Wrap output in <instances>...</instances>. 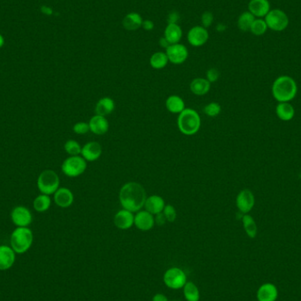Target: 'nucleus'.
<instances>
[{"instance_id": "obj_28", "label": "nucleus", "mask_w": 301, "mask_h": 301, "mask_svg": "<svg viewBox=\"0 0 301 301\" xmlns=\"http://www.w3.org/2000/svg\"><path fill=\"white\" fill-rule=\"evenodd\" d=\"M50 205H51V198L50 196L42 193L35 197L33 202V209L37 212H45L50 209Z\"/></svg>"}, {"instance_id": "obj_44", "label": "nucleus", "mask_w": 301, "mask_h": 301, "mask_svg": "<svg viewBox=\"0 0 301 301\" xmlns=\"http://www.w3.org/2000/svg\"><path fill=\"white\" fill-rule=\"evenodd\" d=\"M159 44H160V46L162 47V48H165V49H167V47L169 46V45H171L169 42H167V39L164 37V36L162 38H160V40H159Z\"/></svg>"}, {"instance_id": "obj_32", "label": "nucleus", "mask_w": 301, "mask_h": 301, "mask_svg": "<svg viewBox=\"0 0 301 301\" xmlns=\"http://www.w3.org/2000/svg\"><path fill=\"white\" fill-rule=\"evenodd\" d=\"M255 20V17L248 11L241 13L239 16L238 21H237L239 30H241L243 32L250 31L251 26Z\"/></svg>"}, {"instance_id": "obj_30", "label": "nucleus", "mask_w": 301, "mask_h": 301, "mask_svg": "<svg viewBox=\"0 0 301 301\" xmlns=\"http://www.w3.org/2000/svg\"><path fill=\"white\" fill-rule=\"evenodd\" d=\"M183 294L187 301H200L199 289L193 282H187L183 286Z\"/></svg>"}, {"instance_id": "obj_7", "label": "nucleus", "mask_w": 301, "mask_h": 301, "mask_svg": "<svg viewBox=\"0 0 301 301\" xmlns=\"http://www.w3.org/2000/svg\"><path fill=\"white\" fill-rule=\"evenodd\" d=\"M264 21L267 24L268 29L276 32L284 31L289 26L288 15L280 9L271 10L265 16Z\"/></svg>"}, {"instance_id": "obj_8", "label": "nucleus", "mask_w": 301, "mask_h": 301, "mask_svg": "<svg viewBox=\"0 0 301 301\" xmlns=\"http://www.w3.org/2000/svg\"><path fill=\"white\" fill-rule=\"evenodd\" d=\"M163 281L168 288L179 290L187 283V275L180 268L172 267L165 272Z\"/></svg>"}, {"instance_id": "obj_1", "label": "nucleus", "mask_w": 301, "mask_h": 301, "mask_svg": "<svg viewBox=\"0 0 301 301\" xmlns=\"http://www.w3.org/2000/svg\"><path fill=\"white\" fill-rule=\"evenodd\" d=\"M147 198V191L144 186L136 181L123 184L119 191V201L122 209L128 210L133 213L144 208Z\"/></svg>"}, {"instance_id": "obj_33", "label": "nucleus", "mask_w": 301, "mask_h": 301, "mask_svg": "<svg viewBox=\"0 0 301 301\" xmlns=\"http://www.w3.org/2000/svg\"><path fill=\"white\" fill-rule=\"evenodd\" d=\"M268 26L263 19H255L251 26L250 32L256 36L264 35L267 32Z\"/></svg>"}, {"instance_id": "obj_4", "label": "nucleus", "mask_w": 301, "mask_h": 301, "mask_svg": "<svg viewBox=\"0 0 301 301\" xmlns=\"http://www.w3.org/2000/svg\"><path fill=\"white\" fill-rule=\"evenodd\" d=\"M33 241V232L29 227H17L11 234V247L17 254H24Z\"/></svg>"}, {"instance_id": "obj_35", "label": "nucleus", "mask_w": 301, "mask_h": 301, "mask_svg": "<svg viewBox=\"0 0 301 301\" xmlns=\"http://www.w3.org/2000/svg\"><path fill=\"white\" fill-rule=\"evenodd\" d=\"M221 106L217 102H210L204 108V113L209 117H217L221 113Z\"/></svg>"}, {"instance_id": "obj_24", "label": "nucleus", "mask_w": 301, "mask_h": 301, "mask_svg": "<svg viewBox=\"0 0 301 301\" xmlns=\"http://www.w3.org/2000/svg\"><path fill=\"white\" fill-rule=\"evenodd\" d=\"M143 18L139 13H130L126 14L122 19L121 24L126 30L135 31L142 27Z\"/></svg>"}, {"instance_id": "obj_34", "label": "nucleus", "mask_w": 301, "mask_h": 301, "mask_svg": "<svg viewBox=\"0 0 301 301\" xmlns=\"http://www.w3.org/2000/svg\"><path fill=\"white\" fill-rule=\"evenodd\" d=\"M64 150L67 154L70 156H78L81 155V150H82V147L80 146V143L73 139L68 140L63 146Z\"/></svg>"}, {"instance_id": "obj_29", "label": "nucleus", "mask_w": 301, "mask_h": 301, "mask_svg": "<svg viewBox=\"0 0 301 301\" xmlns=\"http://www.w3.org/2000/svg\"><path fill=\"white\" fill-rule=\"evenodd\" d=\"M168 62L169 61H168V59H167L166 52L159 51V52H155V53L150 56V65L155 70H161V69H163V68L167 66Z\"/></svg>"}, {"instance_id": "obj_39", "label": "nucleus", "mask_w": 301, "mask_h": 301, "mask_svg": "<svg viewBox=\"0 0 301 301\" xmlns=\"http://www.w3.org/2000/svg\"><path fill=\"white\" fill-rule=\"evenodd\" d=\"M214 16L212 13L211 12H205V13L202 14L201 17V21H202V25L205 29H208L210 28L212 22H213Z\"/></svg>"}, {"instance_id": "obj_5", "label": "nucleus", "mask_w": 301, "mask_h": 301, "mask_svg": "<svg viewBox=\"0 0 301 301\" xmlns=\"http://www.w3.org/2000/svg\"><path fill=\"white\" fill-rule=\"evenodd\" d=\"M59 176L54 170L46 169L42 171L37 178L39 191L45 195H54L60 187Z\"/></svg>"}, {"instance_id": "obj_43", "label": "nucleus", "mask_w": 301, "mask_h": 301, "mask_svg": "<svg viewBox=\"0 0 301 301\" xmlns=\"http://www.w3.org/2000/svg\"><path fill=\"white\" fill-rule=\"evenodd\" d=\"M152 301H169L163 293H157L152 298Z\"/></svg>"}, {"instance_id": "obj_36", "label": "nucleus", "mask_w": 301, "mask_h": 301, "mask_svg": "<svg viewBox=\"0 0 301 301\" xmlns=\"http://www.w3.org/2000/svg\"><path fill=\"white\" fill-rule=\"evenodd\" d=\"M164 216L166 217L167 222L173 223L176 221V217H177V211L176 208L172 205H166L164 208L163 211Z\"/></svg>"}, {"instance_id": "obj_6", "label": "nucleus", "mask_w": 301, "mask_h": 301, "mask_svg": "<svg viewBox=\"0 0 301 301\" xmlns=\"http://www.w3.org/2000/svg\"><path fill=\"white\" fill-rule=\"evenodd\" d=\"M88 168V161L81 155L69 156L63 160L62 164V172L64 176L75 178L83 175Z\"/></svg>"}, {"instance_id": "obj_37", "label": "nucleus", "mask_w": 301, "mask_h": 301, "mask_svg": "<svg viewBox=\"0 0 301 301\" xmlns=\"http://www.w3.org/2000/svg\"><path fill=\"white\" fill-rule=\"evenodd\" d=\"M72 130L74 133L78 134V135H85L90 131V128H89L88 122L79 121L73 125Z\"/></svg>"}, {"instance_id": "obj_11", "label": "nucleus", "mask_w": 301, "mask_h": 301, "mask_svg": "<svg viewBox=\"0 0 301 301\" xmlns=\"http://www.w3.org/2000/svg\"><path fill=\"white\" fill-rule=\"evenodd\" d=\"M255 196L250 189H242L236 197V206L240 212L247 214L250 212L255 206Z\"/></svg>"}, {"instance_id": "obj_18", "label": "nucleus", "mask_w": 301, "mask_h": 301, "mask_svg": "<svg viewBox=\"0 0 301 301\" xmlns=\"http://www.w3.org/2000/svg\"><path fill=\"white\" fill-rule=\"evenodd\" d=\"M165 206L166 203L163 197L158 195H151L150 197H147L144 208L152 215H157L163 211Z\"/></svg>"}, {"instance_id": "obj_14", "label": "nucleus", "mask_w": 301, "mask_h": 301, "mask_svg": "<svg viewBox=\"0 0 301 301\" xmlns=\"http://www.w3.org/2000/svg\"><path fill=\"white\" fill-rule=\"evenodd\" d=\"M135 215L125 209L118 211L114 217V224L120 230H128L134 226Z\"/></svg>"}, {"instance_id": "obj_19", "label": "nucleus", "mask_w": 301, "mask_h": 301, "mask_svg": "<svg viewBox=\"0 0 301 301\" xmlns=\"http://www.w3.org/2000/svg\"><path fill=\"white\" fill-rule=\"evenodd\" d=\"M271 11L269 0H250L248 3V12L255 17L263 18Z\"/></svg>"}, {"instance_id": "obj_22", "label": "nucleus", "mask_w": 301, "mask_h": 301, "mask_svg": "<svg viewBox=\"0 0 301 301\" xmlns=\"http://www.w3.org/2000/svg\"><path fill=\"white\" fill-rule=\"evenodd\" d=\"M116 109V102L110 97H103L97 101L95 114L101 117H108Z\"/></svg>"}, {"instance_id": "obj_42", "label": "nucleus", "mask_w": 301, "mask_h": 301, "mask_svg": "<svg viewBox=\"0 0 301 301\" xmlns=\"http://www.w3.org/2000/svg\"><path fill=\"white\" fill-rule=\"evenodd\" d=\"M142 28L147 31H150V30L154 29V23L150 20H146V21H143Z\"/></svg>"}, {"instance_id": "obj_46", "label": "nucleus", "mask_w": 301, "mask_h": 301, "mask_svg": "<svg viewBox=\"0 0 301 301\" xmlns=\"http://www.w3.org/2000/svg\"></svg>"}, {"instance_id": "obj_27", "label": "nucleus", "mask_w": 301, "mask_h": 301, "mask_svg": "<svg viewBox=\"0 0 301 301\" xmlns=\"http://www.w3.org/2000/svg\"><path fill=\"white\" fill-rule=\"evenodd\" d=\"M277 117L282 121H288L293 120L295 116V109L289 102H279L276 108Z\"/></svg>"}, {"instance_id": "obj_12", "label": "nucleus", "mask_w": 301, "mask_h": 301, "mask_svg": "<svg viewBox=\"0 0 301 301\" xmlns=\"http://www.w3.org/2000/svg\"><path fill=\"white\" fill-rule=\"evenodd\" d=\"M188 42L193 47L205 45L209 40V32L203 26H195L188 32Z\"/></svg>"}, {"instance_id": "obj_21", "label": "nucleus", "mask_w": 301, "mask_h": 301, "mask_svg": "<svg viewBox=\"0 0 301 301\" xmlns=\"http://www.w3.org/2000/svg\"><path fill=\"white\" fill-rule=\"evenodd\" d=\"M278 292L275 284L267 283L260 286L256 293L258 301H276Z\"/></svg>"}, {"instance_id": "obj_25", "label": "nucleus", "mask_w": 301, "mask_h": 301, "mask_svg": "<svg viewBox=\"0 0 301 301\" xmlns=\"http://www.w3.org/2000/svg\"><path fill=\"white\" fill-rule=\"evenodd\" d=\"M164 37L167 39V42H169L170 44L179 43L182 37V30L178 24L170 23L165 29Z\"/></svg>"}, {"instance_id": "obj_16", "label": "nucleus", "mask_w": 301, "mask_h": 301, "mask_svg": "<svg viewBox=\"0 0 301 301\" xmlns=\"http://www.w3.org/2000/svg\"><path fill=\"white\" fill-rule=\"evenodd\" d=\"M54 202L60 208L66 209L71 207L74 202V195L70 188H59L54 193Z\"/></svg>"}, {"instance_id": "obj_23", "label": "nucleus", "mask_w": 301, "mask_h": 301, "mask_svg": "<svg viewBox=\"0 0 301 301\" xmlns=\"http://www.w3.org/2000/svg\"><path fill=\"white\" fill-rule=\"evenodd\" d=\"M189 89L193 94L197 96H204L211 90V83L204 78H197L189 84Z\"/></svg>"}, {"instance_id": "obj_20", "label": "nucleus", "mask_w": 301, "mask_h": 301, "mask_svg": "<svg viewBox=\"0 0 301 301\" xmlns=\"http://www.w3.org/2000/svg\"><path fill=\"white\" fill-rule=\"evenodd\" d=\"M15 262V252L12 247L5 245L0 246V271H6L13 266Z\"/></svg>"}, {"instance_id": "obj_2", "label": "nucleus", "mask_w": 301, "mask_h": 301, "mask_svg": "<svg viewBox=\"0 0 301 301\" xmlns=\"http://www.w3.org/2000/svg\"><path fill=\"white\" fill-rule=\"evenodd\" d=\"M297 83L289 76L278 77L272 85V95L278 102L293 100L297 95Z\"/></svg>"}, {"instance_id": "obj_41", "label": "nucleus", "mask_w": 301, "mask_h": 301, "mask_svg": "<svg viewBox=\"0 0 301 301\" xmlns=\"http://www.w3.org/2000/svg\"><path fill=\"white\" fill-rule=\"evenodd\" d=\"M179 19H180V15H179V13H176V12H172V13H169L168 18H167L168 24H170V23H175V24H177V22H178V21H179Z\"/></svg>"}, {"instance_id": "obj_10", "label": "nucleus", "mask_w": 301, "mask_h": 301, "mask_svg": "<svg viewBox=\"0 0 301 301\" xmlns=\"http://www.w3.org/2000/svg\"><path fill=\"white\" fill-rule=\"evenodd\" d=\"M166 54L170 63L181 64L188 59V50L185 45L179 42L167 47L166 49Z\"/></svg>"}, {"instance_id": "obj_40", "label": "nucleus", "mask_w": 301, "mask_h": 301, "mask_svg": "<svg viewBox=\"0 0 301 301\" xmlns=\"http://www.w3.org/2000/svg\"><path fill=\"white\" fill-rule=\"evenodd\" d=\"M154 219L155 224L158 225V226H163L166 224V222H167L166 217L164 216L163 212H160V213L155 215Z\"/></svg>"}, {"instance_id": "obj_26", "label": "nucleus", "mask_w": 301, "mask_h": 301, "mask_svg": "<svg viewBox=\"0 0 301 301\" xmlns=\"http://www.w3.org/2000/svg\"><path fill=\"white\" fill-rule=\"evenodd\" d=\"M165 105H166L167 110L172 114L179 115L183 111L184 109H186L183 99L176 94L167 97Z\"/></svg>"}, {"instance_id": "obj_3", "label": "nucleus", "mask_w": 301, "mask_h": 301, "mask_svg": "<svg viewBox=\"0 0 301 301\" xmlns=\"http://www.w3.org/2000/svg\"><path fill=\"white\" fill-rule=\"evenodd\" d=\"M177 126L181 133L186 136L197 134L201 128V117L195 109H184L177 118Z\"/></svg>"}, {"instance_id": "obj_38", "label": "nucleus", "mask_w": 301, "mask_h": 301, "mask_svg": "<svg viewBox=\"0 0 301 301\" xmlns=\"http://www.w3.org/2000/svg\"><path fill=\"white\" fill-rule=\"evenodd\" d=\"M219 71L216 68H210L209 70L206 71V80L211 84L217 82V80L219 79Z\"/></svg>"}, {"instance_id": "obj_9", "label": "nucleus", "mask_w": 301, "mask_h": 301, "mask_svg": "<svg viewBox=\"0 0 301 301\" xmlns=\"http://www.w3.org/2000/svg\"><path fill=\"white\" fill-rule=\"evenodd\" d=\"M11 219L17 227H28L33 221V215L26 206L18 205L11 212Z\"/></svg>"}, {"instance_id": "obj_17", "label": "nucleus", "mask_w": 301, "mask_h": 301, "mask_svg": "<svg viewBox=\"0 0 301 301\" xmlns=\"http://www.w3.org/2000/svg\"><path fill=\"white\" fill-rule=\"evenodd\" d=\"M90 131L95 135H104L109 130V120L106 117L95 115L88 121Z\"/></svg>"}, {"instance_id": "obj_13", "label": "nucleus", "mask_w": 301, "mask_h": 301, "mask_svg": "<svg viewBox=\"0 0 301 301\" xmlns=\"http://www.w3.org/2000/svg\"><path fill=\"white\" fill-rule=\"evenodd\" d=\"M134 226L138 230L147 232L153 228L155 226L154 215L148 212L146 210H141L135 214Z\"/></svg>"}, {"instance_id": "obj_15", "label": "nucleus", "mask_w": 301, "mask_h": 301, "mask_svg": "<svg viewBox=\"0 0 301 301\" xmlns=\"http://www.w3.org/2000/svg\"><path fill=\"white\" fill-rule=\"evenodd\" d=\"M102 154V147L100 143L91 141L84 145L81 150V156L88 162L96 161Z\"/></svg>"}, {"instance_id": "obj_31", "label": "nucleus", "mask_w": 301, "mask_h": 301, "mask_svg": "<svg viewBox=\"0 0 301 301\" xmlns=\"http://www.w3.org/2000/svg\"><path fill=\"white\" fill-rule=\"evenodd\" d=\"M242 224L247 236L251 239L255 238L257 235V226L253 217L248 214H244L242 216Z\"/></svg>"}, {"instance_id": "obj_45", "label": "nucleus", "mask_w": 301, "mask_h": 301, "mask_svg": "<svg viewBox=\"0 0 301 301\" xmlns=\"http://www.w3.org/2000/svg\"><path fill=\"white\" fill-rule=\"evenodd\" d=\"M4 39L1 34H0V48H2V47L4 46Z\"/></svg>"}]
</instances>
